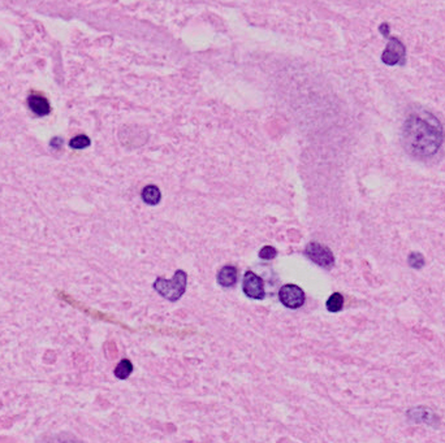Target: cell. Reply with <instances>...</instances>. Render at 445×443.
Returning <instances> with one entry per match:
<instances>
[{
	"label": "cell",
	"instance_id": "cell-1",
	"mask_svg": "<svg viewBox=\"0 0 445 443\" xmlns=\"http://www.w3.org/2000/svg\"><path fill=\"white\" fill-rule=\"evenodd\" d=\"M444 139L443 126L428 112L411 113L402 126V142L405 150L415 157L434 156Z\"/></svg>",
	"mask_w": 445,
	"mask_h": 443
},
{
	"label": "cell",
	"instance_id": "cell-2",
	"mask_svg": "<svg viewBox=\"0 0 445 443\" xmlns=\"http://www.w3.org/2000/svg\"><path fill=\"white\" fill-rule=\"evenodd\" d=\"M188 276L184 270H177L172 279L156 278L154 282V289L167 300L176 302L183 297L186 290Z\"/></svg>",
	"mask_w": 445,
	"mask_h": 443
},
{
	"label": "cell",
	"instance_id": "cell-3",
	"mask_svg": "<svg viewBox=\"0 0 445 443\" xmlns=\"http://www.w3.org/2000/svg\"><path fill=\"white\" fill-rule=\"evenodd\" d=\"M305 255L307 256L312 263H315L322 268L330 269L335 264V256L330 248L323 246L316 242L308 243L305 248Z\"/></svg>",
	"mask_w": 445,
	"mask_h": 443
},
{
	"label": "cell",
	"instance_id": "cell-4",
	"mask_svg": "<svg viewBox=\"0 0 445 443\" xmlns=\"http://www.w3.org/2000/svg\"><path fill=\"white\" fill-rule=\"evenodd\" d=\"M279 298H280L281 303L291 310H297V308L302 307L306 300L303 290L296 285H284L279 291Z\"/></svg>",
	"mask_w": 445,
	"mask_h": 443
},
{
	"label": "cell",
	"instance_id": "cell-5",
	"mask_svg": "<svg viewBox=\"0 0 445 443\" xmlns=\"http://www.w3.org/2000/svg\"><path fill=\"white\" fill-rule=\"evenodd\" d=\"M242 290L246 294V297L251 298V299H263L266 297V291H264V282L258 274H255L251 270H247L244 276L242 281Z\"/></svg>",
	"mask_w": 445,
	"mask_h": 443
},
{
	"label": "cell",
	"instance_id": "cell-6",
	"mask_svg": "<svg viewBox=\"0 0 445 443\" xmlns=\"http://www.w3.org/2000/svg\"><path fill=\"white\" fill-rule=\"evenodd\" d=\"M405 59V45L398 39H389L387 48L382 55V60L388 65H396Z\"/></svg>",
	"mask_w": 445,
	"mask_h": 443
},
{
	"label": "cell",
	"instance_id": "cell-7",
	"mask_svg": "<svg viewBox=\"0 0 445 443\" xmlns=\"http://www.w3.org/2000/svg\"><path fill=\"white\" fill-rule=\"evenodd\" d=\"M28 105L29 108L38 116H47L51 112L49 101L43 95L38 94V92H32V94L29 95Z\"/></svg>",
	"mask_w": 445,
	"mask_h": 443
},
{
	"label": "cell",
	"instance_id": "cell-8",
	"mask_svg": "<svg viewBox=\"0 0 445 443\" xmlns=\"http://www.w3.org/2000/svg\"><path fill=\"white\" fill-rule=\"evenodd\" d=\"M237 269L232 266H225L217 273V282L223 287H232L237 282Z\"/></svg>",
	"mask_w": 445,
	"mask_h": 443
},
{
	"label": "cell",
	"instance_id": "cell-9",
	"mask_svg": "<svg viewBox=\"0 0 445 443\" xmlns=\"http://www.w3.org/2000/svg\"><path fill=\"white\" fill-rule=\"evenodd\" d=\"M141 198H142V200H144L146 204H148V206H156L161 199L160 190H159L156 186L148 185L142 190V192H141Z\"/></svg>",
	"mask_w": 445,
	"mask_h": 443
},
{
	"label": "cell",
	"instance_id": "cell-10",
	"mask_svg": "<svg viewBox=\"0 0 445 443\" xmlns=\"http://www.w3.org/2000/svg\"><path fill=\"white\" fill-rule=\"evenodd\" d=\"M132 372H133V364H132V361L128 359H124L116 366L115 376L119 380H126L132 374Z\"/></svg>",
	"mask_w": 445,
	"mask_h": 443
},
{
	"label": "cell",
	"instance_id": "cell-11",
	"mask_svg": "<svg viewBox=\"0 0 445 443\" xmlns=\"http://www.w3.org/2000/svg\"><path fill=\"white\" fill-rule=\"evenodd\" d=\"M344 306V297L340 293L332 294L328 300H327L326 307L330 312H339V310H343Z\"/></svg>",
	"mask_w": 445,
	"mask_h": 443
},
{
	"label": "cell",
	"instance_id": "cell-12",
	"mask_svg": "<svg viewBox=\"0 0 445 443\" xmlns=\"http://www.w3.org/2000/svg\"><path fill=\"white\" fill-rule=\"evenodd\" d=\"M69 146L72 147V148H74V150H82V148H86V147L90 146V138L85 135V134L76 135L74 138L70 139Z\"/></svg>",
	"mask_w": 445,
	"mask_h": 443
},
{
	"label": "cell",
	"instance_id": "cell-13",
	"mask_svg": "<svg viewBox=\"0 0 445 443\" xmlns=\"http://www.w3.org/2000/svg\"><path fill=\"white\" fill-rule=\"evenodd\" d=\"M409 264H410V266H413V268L415 269L422 268V266H424V258L419 254V252H413V254H410V256H409Z\"/></svg>",
	"mask_w": 445,
	"mask_h": 443
},
{
	"label": "cell",
	"instance_id": "cell-14",
	"mask_svg": "<svg viewBox=\"0 0 445 443\" xmlns=\"http://www.w3.org/2000/svg\"><path fill=\"white\" fill-rule=\"evenodd\" d=\"M277 255V251L275 250L274 247H271V246H266V247H263L259 252V258L263 259V260H272L275 256Z\"/></svg>",
	"mask_w": 445,
	"mask_h": 443
},
{
	"label": "cell",
	"instance_id": "cell-15",
	"mask_svg": "<svg viewBox=\"0 0 445 443\" xmlns=\"http://www.w3.org/2000/svg\"><path fill=\"white\" fill-rule=\"evenodd\" d=\"M388 28H389V25L387 24V22H386V24L380 25V30H382V34H384V35H386V37H388V33H389L388 32Z\"/></svg>",
	"mask_w": 445,
	"mask_h": 443
}]
</instances>
